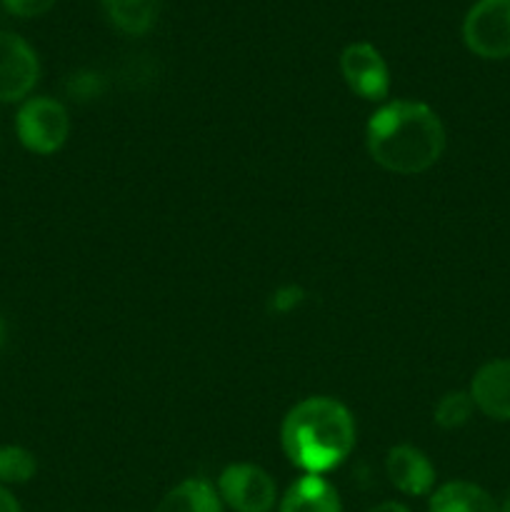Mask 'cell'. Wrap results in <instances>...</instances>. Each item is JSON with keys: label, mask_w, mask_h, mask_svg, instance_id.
Here are the masks:
<instances>
[{"label": "cell", "mask_w": 510, "mask_h": 512, "mask_svg": "<svg viewBox=\"0 0 510 512\" xmlns=\"http://www.w3.org/2000/svg\"><path fill=\"white\" fill-rule=\"evenodd\" d=\"M463 40L478 58H510V0H478L463 20Z\"/></svg>", "instance_id": "277c9868"}, {"label": "cell", "mask_w": 510, "mask_h": 512, "mask_svg": "<svg viewBox=\"0 0 510 512\" xmlns=\"http://www.w3.org/2000/svg\"><path fill=\"white\" fill-rule=\"evenodd\" d=\"M368 512H410V510L405 508L403 503H380L375 505V508H370Z\"/></svg>", "instance_id": "ac0fdd59"}, {"label": "cell", "mask_w": 510, "mask_h": 512, "mask_svg": "<svg viewBox=\"0 0 510 512\" xmlns=\"http://www.w3.org/2000/svg\"><path fill=\"white\" fill-rule=\"evenodd\" d=\"M340 70L348 88L363 100H383L390 90V73L383 55L370 43H350L340 55Z\"/></svg>", "instance_id": "52a82bcc"}, {"label": "cell", "mask_w": 510, "mask_h": 512, "mask_svg": "<svg viewBox=\"0 0 510 512\" xmlns=\"http://www.w3.org/2000/svg\"><path fill=\"white\" fill-rule=\"evenodd\" d=\"M163 0H103L110 23L128 35H143L155 25Z\"/></svg>", "instance_id": "4fadbf2b"}, {"label": "cell", "mask_w": 510, "mask_h": 512, "mask_svg": "<svg viewBox=\"0 0 510 512\" xmlns=\"http://www.w3.org/2000/svg\"><path fill=\"white\" fill-rule=\"evenodd\" d=\"M38 463L30 450L20 445H0V485H23L33 480Z\"/></svg>", "instance_id": "5bb4252c"}, {"label": "cell", "mask_w": 510, "mask_h": 512, "mask_svg": "<svg viewBox=\"0 0 510 512\" xmlns=\"http://www.w3.org/2000/svg\"><path fill=\"white\" fill-rule=\"evenodd\" d=\"M15 133L23 148L38 155H53L65 145L70 118L63 103L53 98H28L15 115Z\"/></svg>", "instance_id": "3957f363"}, {"label": "cell", "mask_w": 510, "mask_h": 512, "mask_svg": "<svg viewBox=\"0 0 510 512\" xmlns=\"http://www.w3.org/2000/svg\"><path fill=\"white\" fill-rule=\"evenodd\" d=\"M475 403L470 398V393H463V390H455V393L443 395L435 405V423L443 430H455L463 428L470 418H473Z\"/></svg>", "instance_id": "9a60e30c"}, {"label": "cell", "mask_w": 510, "mask_h": 512, "mask_svg": "<svg viewBox=\"0 0 510 512\" xmlns=\"http://www.w3.org/2000/svg\"><path fill=\"white\" fill-rule=\"evenodd\" d=\"M3 5L15 18H38L53 8L55 0H3Z\"/></svg>", "instance_id": "2e32d148"}, {"label": "cell", "mask_w": 510, "mask_h": 512, "mask_svg": "<svg viewBox=\"0 0 510 512\" xmlns=\"http://www.w3.org/2000/svg\"><path fill=\"white\" fill-rule=\"evenodd\" d=\"M280 443L295 468L305 475H325L353 453L355 420L340 400L328 395L305 398L285 415Z\"/></svg>", "instance_id": "7a4b0ae2"}, {"label": "cell", "mask_w": 510, "mask_h": 512, "mask_svg": "<svg viewBox=\"0 0 510 512\" xmlns=\"http://www.w3.org/2000/svg\"><path fill=\"white\" fill-rule=\"evenodd\" d=\"M430 512H500L493 495L468 480H450L430 495Z\"/></svg>", "instance_id": "8fae6325"}, {"label": "cell", "mask_w": 510, "mask_h": 512, "mask_svg": "<svg viewBox=\"0 0 510 512\" xmlns=\"http://www.w3.org/2000/svg\"><path fill=\"white\" fill-rule=\"evenodd\" d=\"M365 143L380 168L398 175H418L433 168L443 155L445 128L430 105L390 100L370 115Z\"/></svg>", "instance_id": "6da1fadb"}, {"label": "cell", "mask_w": 510, "mask_h": 512, "mask_svg": "<svg viewBox=\"0 0 510 512\" xmlns=\"http://www.w3.org/2000/svg\"><path fill=\"white\" fill-rule=\"evenodd\" d=\"M500 512H510V490H508V495L503 498V503H500Z\"/></svg>", "instance_id": "ffe728a7"}, {"label": "cell", "mask_w": 510, "mask_h": 512, "mask_svg": "<svg viewBox=\"0 0 510 512\" xmlns=\"http://www.w3.org/2000/svg\"><path fill=\"white\" fill-rule=\"evenodd\" d=\"M40 78V60L20 35L0 30V103L28 100Z\"/></svg>", "instance_id": "8992f818"}, {"label": "cell", "mask_w": 510, "mask_h": 512, "mask_svg": "<svg viewBox=\"0 0 510 512\" xmlns=\"http://www.w3.org/2000/svg\"><path fill=\"white\" fill-rule=\"evenodd\" d=\"M280 512H343L338 490L323 475H303L280 500Z\"/></svg>", "instance_id": "30bf717a"}, {"label": "cell", "mask_w": 510, "mask_h": 512, "mask_svg": "<svg viewBox=\"0 0 510 512\" xmlns=\"http://www.w3.org/2000/svg\"><path fill=\"white\" fill-rule=\"evenodd\" d=\"M475 410L498 423H510V360L498 358L480 365L470 383Z\"/></svg>", "instance_id": "ba28073f"}, {"label": "cell", "mask_w": 510, "mask_h": 512, "mask_svg": "<svg viewBox=\"0 0 510 512\" xmlns=\"http://www.w3.org/2000/svg\"><path fill=\"white\" fill-rule=\"evenodd\" d=\"M218 495L235 512H270L278 500V488L258 465L235 463L220 473Z\"/></svg>", "instance_id": "5b68a950"}, {"label": "cell", "mask_w": 510, "mask_h": 512, "mask_svg": "<svg viewBox=\"0 0 510 512\" xmlns=\"http://www.w3.org/2000/svg\"><path fill=\"white\" fill-rule=\"evenodd\" d=\"M155 512H223V500L208 480L190 478L168 490Z\"/></svg>", "instance_id": "7c38bea8"}, {"label": "cell", "mask_w": 510, "mask_h": 512, "mask_svg": "<svg viewBox=\"0 0 510 512\" xmlns=\"http://www.w3.org/2000/svg\"><path fill=\"white\" fill-rule=\"evenodd\" d=\"M5 335H8V328H5V320H3V315H0V348L5 345Z\"/></svg>", "instance_id": "d6986e66"}, {"label": "cell", "mask_w": 510, "mask_h": 512, "mask_svg": "<svg viewBox=\"0 0 510 512\" xmlns=\"http://www.w3.org/2000/svg\"><path fill=\"white\" fill-rule=\"evenodd\" d=\"M0 512H20V503L5 485H0Z\"/></svg>", "instance_id": "e0dca14e"}, {"label": "cell", "mask_w": 510, "mask_h": 512, "mask_svg": "<svg viewBox=\"0 0 510 512\" xmlns=\"http://www.w3.org/2000/svg\"><path fill=\"white\" fill-rule=\"evenodd\" d=\"M385 470H388V478L400 493L413 495H428L435 485V468L428 460V455L423 450L413 448V445H395L388 450V458H385Z\"/></svg>", "instance_id": "9c48e42d"}]
</instances>
